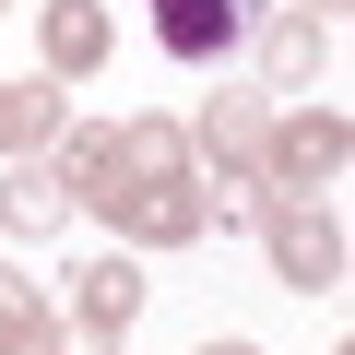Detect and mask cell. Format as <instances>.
I'll return each mask as SVG.
<instances>
[{"mask_svg": "<svg viewBox=\"0 0 355 355\" xmlns=\"http://www.w3.org/2000/svg\"><path fill=\"white\" fill-rule=\"evenodd\" d=\"M202 355H249V343H202Z\"/></svg>", "mask_w": 355, "mask_h": 355, "instance_id": "obj_8", "label": "cell"}, {"mask_svg": "<svg viewBox=\"0 0 355 355\" xmlns=\"http://www.w3.org/2000/svg\"><path fill=\"white\" fill-rule=\"evenodd\" d=\"M48 48H60V60H95V48H107V24L71 0V12H48Z\"/></svg>", "mask_w": 355, "mask_h": 355, "instance_id": "obj_7", "label": "cell"}, {"mask_svg": "<svg viewBox=\"0 0 355 355\" xmlns=\"http://www.w3.org/2000/svg\"><path fill=\"white\" fill-rule=\"evenodd\" d=\"M48 130H60V95H36V83L12 95V83H0V154H12V142H48Z\"/></svg>", "mask_w": 355, "mask_h": 355, "instance_id": "obj_5", "label": "cell"}, {"mask_svg": "<svg viewBox=\"0 0 355 355\" xmlns=\"http://www.w3.org/2000/svg\"><path fill=\"white\" fill-rule=\"evenodd\" d=\"M130 308H142V272H130V261H95V272H83V331H95V343H119V331H130Z\"/></svg>", "mask_w": 355, "mask_h": 355, "instance_id": "obj_3", "label": "cell"}, {"mask_svg": "<svg viewBox=\"0 0 355 355\" xmlns=\"http://www.w3.org/2000/svg\"><path fill=\"white\" fill-rule=\"evenodd\" d=\"M0 355H60V331H48V308L0 272Z\"/></svg>", "mask_w": 355, "mask_h": 355, "instance_id": "obj_4", "label": "cell"}, {"mask_svg": "<svg viewBox=\"0 0 355 355\" xmlns=\"http://www.w3.org/2000/svg\"><path fill=\"white\" fill-rule=\"evenodd\" d=\"M249 24H261V0H154V36L178 60H225Z\"/></svg>", "mask_w": 355, "mask_h": 355, "instance_id": "obj_2", "label": "cell"}, {"mask_svg": "<svg viewBox=\"0 0 355 355\" xmlns=\"http://www.w3.org/2000/svg\"><path fill=\"white\" fill-rule=\"evenodd\" d=\"M71 178H83V202L130 214L142 237H190V225H202V202L178 190V142H166V130H107V142L71 154Z\"/></svg>", "mask_w": 355, "mask_h": 355, "instance_id": "obj_1", "label": "cell"}, {"mask_svg": "<svg viewBox=\"0 0 355 355\" xmlns=\"http://www.w3.org/2000/svg\"><path fill=\"white\" fill-rule=\"evenodd\" d=\"M60 202H71L60 178H12V225H24V237H48V225H60Z\"/></svg>", "mask_w": 355, "mask_h": 355, "instance_id": "obj_6", "label": "cell"}]
</instances>
